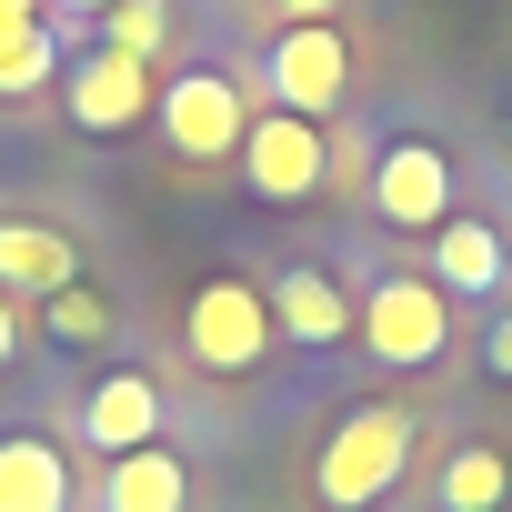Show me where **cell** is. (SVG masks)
Here are the masks:
<instances>
[{"label":"cell","mask_w":512,"mask_h":512,"mask_svg":"<svg viewBox=\"0 0 512 512\" xmlns=\"http://www.w3.org/2000/svg\"><path fill=\"white\" fill-rule=\"evenodd\" d=\"M402 472H412V412L402 402H362V412L332 422V442L312 462V492H322V512H372Z\"/></svg>","instance_id":"6da1fadb"},{"label":"cell","mask_w":512,"mask_h":512,"mask_svg":"<svg viewBox=\"0 0 512 512\" xmlns=\"http://www.w3.org/2000/svg\"><path fill=\"white\" fill-rule=\"evenodd\" d=\"M322 181H332V131H322V121H302V111H251V131H241V191H251V201L302 211V201H322Z\"/></svg>","instance_id":"7a4b0ae2"},{"label":"cell","mask_w":512,"mask_h":512,"mask_svg":"<svg viewBox=\"0 0 512 512\" xmlns=\"http://www.w3.org/2000/svg\"><path fill=\"white\" fill-rule=\"evenodd\" d=\"M181 332H191V362L201 372H251L272 352V282H241V272H221V282H201L191 292V312H181Z\"/></svg>","instance_id":"3957f363"},{"label":"cell","mask_w":512,"mask_h":512,"mask_svg":"<svg viewBox=\"0 0 512 512\" xmlns=\"http://www.w3.org/2000/svg\"><path fill=\"white\" fill-rule=\"evenodd\" d=\"M442 332H452V292L422 282V272H382L362 292V352L412 372V362H442Z\"/></svg>","instance_id":"277c9868"},{"label":"cell","mask_w":512,"mask_h":512,"mask_svg":"<svg viewBox=\"0 0 512 512\" xmlns=\"http://www.w3.org/2000/svg\"><path fill=\"white\" fill-rule=\"evenodd\" d=\"M262 81H272V111L322 121V111H342V91H352V51H342V31H332V21H282V31H272Z\"/></svg>","instance_id":"5b68a950"},{"label":"cell","mask_w":512,"mask_h":512,"mask_svg":"<svg viewBox=\"0 0 512 512\" xmlns=\"http://www.w3.org/2000/svg\"><path fill=\"white\" fill-rule=\"evenodd\" d=\"M151 121H161V141H171L181 161H241V131H251L241 81H221V71H181V81L151 101Z\"/></svg>","instance_id":"8992f818"},{"label":"cell","mask_w":512,"mask_h":512,"mask_svg":"<svg viewBox=\"0 0 512 512\" xmlns=\"http://www.w3.org/2000/svg\"><path fill=\"white\" fill-rule=\"evenodd\" d=\"M372 211L392 231H442L452 221V161H442V141H422V131L382 141L372 151Z\"/></svg>","instance_id":"52a82bcc"},{"label":"cell","mask_w":512,"mask_h":512,"mask_svg":"<svg viewBox=\"0 0 512 512\" xmlns=\"http://www.w3.org/2000/svg\"><path fill=\"white\" fill-rule=\"evenodd\" d=\"M61 101H71V121H81V131H101V141H111V131L151 121V101H161V91H151V61H131V51H111V41H101V51H81V61L61 71Z\"/></svg>","instance_id":"ba28073f"},{"label":"cell","mask_w":512,"mask_h":512,"mask_svg":"<svg viewBox=\"0 0 512 512\" xmlns=\"http://www.w3.org/2000/svg\"><path fill=\"white\" fill-rule=\"evenodd\" d=\"M272 322H282V342L332 352V342H352V332H362V302H352L322 262H282V282H272Z\"/></svg>","instance_id":"9c48e42d"},{"label":"cell","mask_w":512,"mask_h":512,"mask_svg":"<svg viewBox=\"0 0 512 512\" xmlns=\"http://www.w3.org/2000/svg\"><path fill=\"white\" fill-rule=\"evenodd\" d=\"M81 442L91 452H141V442H161V382L151 372H101L91 392H81Z\"/></svg>","instance_id":"30bf717a"},{"label":"cell","mask_w":512,"mask_h":512,"mask_svg":"<svg viewBox=\"0 0 512 512\" xmlns=\"http://www.w3.org/2000/svg\"><path fill=\"white\" fill-rule=\"evenodd\" d=\"M71 282H81L71 231H51V221H0V292H11V302H51V292H71Z\"/></svg>","instance_id":"8fae6325"},{"label":"cell","mask_w":512,"mask_h":512,"mask_svg":"<svg viewBox=\"0 0 512 512\" xmlns=\"http://www.w3.org/2000/svg\"><path fill=\"white\" fill-rule=\"evenodd\" d=\"M0 512H71V462L51 432H0Z\"/></svg>","instance_id":"7c38bea8"},{"label":"cell","mask_w":512,"mask_h":512,"mask_svg":"<svg viewBox=\"0 0 512 512\" xmlns=\"http://www.w3.org/2000/svg\"><path fill=\"white\" fill-rule=\"evenodd\" d=\"M181 502H191V462L161 442H141L101 472V512H181Z\"/></svg>","instance_id":"4fadbf2b"},{"label":"cell","mask_w":512,"mask_h":512,"mask_svg":"<svg viewBox=\"0 0 512 512\" xmlns=\"http://www.w3.org/2000/svg\"><path fill=\"white\" fill-rule=\"evenodd\" d=\"M432 272H442V292H452V302H482V292H502V272H512V262H502V231L452 211V221L432 231Z\"/></svg>","instance_id":"5bb4252c"},{"label":"cell","mask_w":512,"mask_h":512,"mask_svg":"<svg viewBox=\"0 0 512 512\" xmlns=\"http://www.w3.org/2000/svg\"><path fill=\"white\" fill-rule=\"evenodd\" d=\"M502 492H512V462H502L492 442H462V452L442 462V482H432L442 512H502Z\"/></svg>","instance_id":"9a60e30c"},{"label":"cell","mask_w":512,"mask_h":512,"mask_svg":"<svg viewBox=\"0 0 512 512\" xmlns=\"http://www.w3.org/2000/svg\"><path fill=\"white\" fill-rule=\"evenodd\" d=\"M101 41L131 51V61H161V51H171V0H111V11H101Z\"/></svg>","instance_id":"2e32d148"},{"label":"cell","mask_w":512,"mask_h":512,"mask_svg":"<svg viewBox=\"0 0 512 512\" xmlns=\"http://www.w3.org/2000/svg\"><path fill=\"white\" fill-rule=\"evenodd\" d=\"M41 322H51L61 342H101V332H111V302H101L91 282H71V292H51V302H41Z\"/></svg>","instance_id":"e0dca14e"},{"label":"cell","mask_w":512,"mask_h":512,"mask_svg":"<svg viewBox=\"0 0 512 512\" xmlns=\"http://www.w3.org/2000/svg\"><path fill=\"white\" fill-rule=\"evenodd\" d=\"M51 71H61V41H51V31H31V41L0 51V91H41Z\"/></svg>","instance_id":"ac0fdd59"},{"label":"cell","mask_w":512,"mask_h":512,"mask_svg":"<svg viewBox=\"0 0 512 512\" xmlns=\"http://www.w3.org/2000/svg\"><path fill=\"white\" fill-rule=\"evenodd\" d=\"M31 31H41V0H0V51L31 41Z\"/></svg>","instance_id":"d6986e66"},{"label":"cell","mask_w":512,"mask_h":512,"mask_svg":"<svg viewBox=\"0 0 512 512\" xmlns=\"http://www.w3.org/2000/svg\"><path fill=\"white\" fill-rule=\"evenodd\" d=\"M11 352H21V302L0 292V372H11Z\"/></svg>","instance_id":"ffe728a7"},{"label":"cell","mask_w":512,"mask_h":512,"mask_svg":"<svg viewBox=\"0 0 512 512\" xmlns=\"http://www.w3.org/2000/svg\"><path fill=\"white\" fill-rule=\"evenodd\" d=\"M342 0H282V21H332Z\"/></svg>","instance_id":"44dd1931"},{"label":"cell","mask_w":512,"mask_h":512,"mask_svg":"<svg viewBox=\"0 0 512 512\" xmlns=\"http://www.w3.org/2000/svg\"><path fill=\"white\" fill-rule=\"evenodd\" d=\"M492 372H512V312L492 322Z\"/></svg>","instance_id":"7402d4cb"},{"label":"cell","mask_w":512,"mask_h":512,"mask_svg":"<svg viewBox=\"0 0 512 512\" xmlns=\"http://www.w3.org/2000/svg\"><path fill=\"white\" fill-rule=\"evenodd\" d=\"M61 11H111V0H61Z\"/></svg>","instance_id":"603a6c76"}]
</instances>
